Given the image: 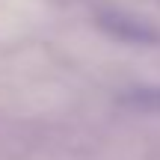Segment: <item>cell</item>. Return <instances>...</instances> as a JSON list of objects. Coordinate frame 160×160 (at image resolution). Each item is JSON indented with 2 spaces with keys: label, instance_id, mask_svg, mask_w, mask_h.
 Listing matches in <instances>:
<instances>
[{
  "label": "cell",
  "instance_id": "2",
  "mask_svg": "<svg viewBox=\"0 0 160 160\" xmlns=\"http://www.w3.org/2000/svg\"><path fill=\"white\" fill-rule=\"evenodd\" d=\"M119 107L139 116H160V83L131 86L119 95Z\"/></svg>",
  "mask_w": 160,
  "mask_h": 160
},
{
  "label": "cell",
  "instance_id": "1",
  "mask_svg": "<svg viewBox=\"0 0 160 160\" xmlns=\"http://www.w3.org/2000/svg\"><path fill=\"white\" fill-rule=\"evenodd\" d=\"M101 24L110 36L122 42H133V45H154L160 42V33L151 24L139 21V18H131V15H122V12H110V15H101Z\"/></svg>",
  "mask_w": 160,
  "mask_h": 160
}]
</instances>
